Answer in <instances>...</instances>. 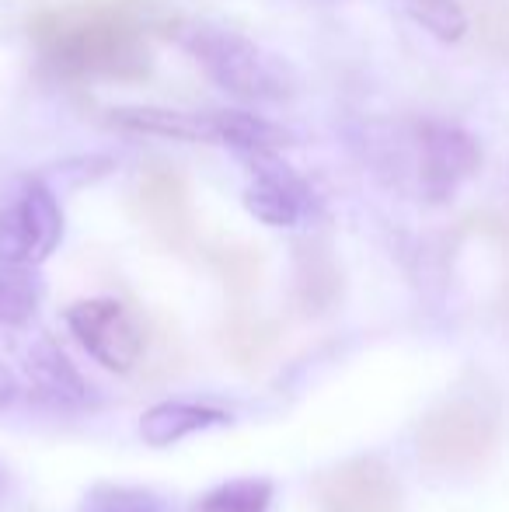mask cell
<instances>
[{"instance_id": "1", "label": "cell", "mask_w": 509, "mask_h": 512, "mask_svg": "<svg viewBox=\"0 0 509 512\" xmlns=\"http://www.w3.org/2000/svg\"><path fill=\"white\" fill-rule=\"evenodd\" d=\"M28 39L35 42L42 60L63 77L147 81L154 67L143 32L119 7L84 4L39 11L28 18Z\"/></svg>"}, {"instance_id": "2", "label": "cell", "mask_w": 509, "mask_h": 512, "mask_svg": "<svg viewBox=\"0 0 509 512\" xmlns=\"http://www.w3.org/2000/svg\"><path fill=\"white\" fill-rule=\"evenodd\" d=\"M164 39L175 42L206 70L217 88L241 102L279 105L297 98L300 77L283 56L269 53L255 39L206 18H175L164 21Z\"/></svg>"}, {"instance_id": "3", "label": "cell", "mask_w": 509, "mask_h": 512, "mask_svg": "<svg viewBox=\"0 0 509 512\" xmlns=\"http://www.w3.org/2000/svg\"><path fill=\"white\" fill-rule=\"evenodd\" d=\"M419 460L436 474H471L499 450V418L478 401H447L433 408L415 436Z\"/></svg>"}, {"instance_id": "4", "label": "cell", "mask_w": 509, "mask_h": 512, "mask_svg": "<svg viewBox=\"0 0 509 512\" xmlns=\"http://www.w3.org/2000/svg\"><path fill=\"white\" fill-rule=\"evenodd\" d=\"M63 237V209L46 182H28L18 203L0 209V265H39Z\"/></svg>"}, {"instance_id": "5", "label": "cell", "mask_w": 509, "mask_h": 512, "mask_svg": "<svg viewBox=\"0 0 509 512\" xmlns=\"http://www.w3.org/2000/svg\"><path fill=\"white\" fill-rule=\"evenodd\" d=\"M74 338L112 373H129L143 359V324L119 300H81L67 310Z\"/></svg>"}, {"instance_id": "6", "label": "cell", "mask_w": 509, "mask_h": 512, "mask_svg": "<svg viewBox=\"0 0 509 512\" xmlns=\"http://www.w3.org/2000/svg\"><path fill=\"white\" fill-rule=\"evenodd\" d=\"M241 161L252 171V182L245 189V209L255 220L269 227H297L300 220L314 216L318 199L311 185L279 157V150H252L241 154Z\"/></svg>"}, {"instance_id": "7", "label": "cell", "mask_w": 509, "mask_h": 512, "mask_svg": "<svg viewBox=\"0 0 509 512\" xmlns=\"http://www.w3.org/2000/svg\"><path fill=\"white\" fill-rule=\"evenodd\" d=\"M419 182L422 196L429 203H447L454 192L461 189L468 178L478 175L482 168V147L468 129L454 126V122L429 119L419 129Z\"/></svg>"}, {"instance_id": "8", "label": "cell", "mask_w": 509, "mask_h": 512, "mask_svg": "<svg viewBox=\"0 0 509 512\" xmlns=\"http://www.w3.org/2000/svg\"><path fill=\"white\" fill-rule=\"evenodd\" d=\"M314 499L321 512H398L401 485L381 460L356 457L321 474L314 481Z\"/></svg>"}, {"instance_id": "9", "label": "cell", "mask_w": 509, "mask_h": 512, "mask_svg": "<svg viewBox=\"0 0 509 512\" xmlns=\"http://www.w3.org/2000/svg\"><path fill=\"white\" fill-rule=\"evenodd\" d=\"M112 129L133 136H161L182 143H224V112H185V108L126 105L105 115Z\"/></svg>"}, {"instance_id": "10", "label": "cell", "mask_w": 509, "mask_h": 512, "mask_svg": "<svg viewBox=\"0 0 509 512\" xmlns=\"http://www.w3.org/2000/svg\"><path fill=\"white\" fill-rule=\"evenodd\" d=\"M140 213L150 223L157 237H161L168 248H189L192 234H196V223H192V203H189V189L175 171H147L140 178Z\"/></svg>"}, {"instance_id": "11", "label": "cell", "mask_w": 509, "mask_h": 512, "mask_svg": "<svg viewBox=\"0 0 509 512\" xmlns=\"http://www.w3.org/2000/svg\"><path fill=\"white\" fill-rule=\"evenodd\" d=\"M231 422L224 408L199 405V401H161L150 411H143L140 418V436L147 446H171L178 439L192 436V432H203L210 425Z\"/></svg>"}, {"instance_id": "12", "label": "cell", "mask_w": 509, "mask_h": 512, "mask_svg": "<svg viewBox=\"0 0 509 512\" xmlns=\"http://www.w3.org/2000/svg\"><path fill=\"white\" fill-rule=\"evenodd\" d=\"M342 276L321 241L297 244V304L304 314H325L339 300Z\"/></svg>"}, {"instance_id": "13", "label": "cell", "mask_w": 509, "mask_h": 512, "mask_svg": "<svg viewBox=\"0 0 509 512\" xmlns=\"http://www.w3.org/2000/svg\"><path fill=\"white\" fill-rule=\"evenodd\" d=\"M28 377L35 380L46 398L60 401V405H84L91 398L88 384L77 373V366L63 356V349L53 342V338H42V342L32 345L28 352Z\"/></svg>"}, {"instance_id": "14", "label": "cell", "mask_w": 509, "mask_h": 512, "mask_svg": "<svg viewBox=\"0 0 509 512\" xmlns=\"http://www.w3.org/2000/svg\"><path fill=\"white\" fill-rule=\"evenodd\" d=\"M224 352L238 370L255 373L265 366L279 342V328L272 321H262L255 314H234L224 321Z\"/></svg>"}, {"instance_id": "15", "label": "cell", "mask_w": 509, "mask_h": 512, "mask_svg": "<svg viewBox=\"0 0 509 512\" xmlns=\"http://www.w3.org/2000/svg\"><path fill=\"white\" fill-rule=\"evenodd\" d=\"M42 286L28 265H0V324L21 328L39 310Z\"/></svg>"}, {"instance_id": "16", "label": "cell", "mask_w": 509, "mask_h": 512, "mask_svg": "<svg viewBox=\"0 0 509 512\" xmlns=\"http://www.w3.org/2000/svg\"><path fill=\"white\" fill-rule=\"evenodd\" d=\"M272 485L265 478H238L199 499L196 512H269Z\"/></svg>"}, {"instance_id": "17", "label": "cell", "mask_w": 509, "mask_h": 512, "mask_svg": "<svg viewBox=\"0 0 509 512\" xmlns=\"http://www.w3.org/2000/svg\"><path fill=\"white\" fill-rule=\"evenodd\" d=\"M210 262L234 297H248V293L258 286V279H262V258H258V251L248 248V244H227V248H217L210 255Z\"/></svg>"}, {"instance_id": "18", "label": "cell", "mask_w": 509, "mask_h": 512, "mask_svg": "<svg viewBox=\"0 0 509 512\" xmlns=\"http://www.w3.org/2000/svg\"><path fill=\"white\" fill-rule=\"evenodd\" d=\"M405 7H408V14L440 42H461L464 35H468L471 21L457 0H408Z\"/></svg>"}, {"instance_id": "19", "label": "cell", "mask_w": 509, "mask_h": 512, "mask_svg": "<svg viewBox=\"0 0 509 512\" xmlns=\"http://www.w3.org/2000/svg\"><path fill=\"white\" fill-rule=\"evenodd\" d=\"M478 39L492 56L509 63V0H492L478 14Z\"/></svg>"}, {"instance_id": "20", "label": "cell", "mask_w": 509, "mask_h": 512, "mask_svg": "<svg viewBox=\"0 0 509 512\" xmlns=\"http://www.w3.org/2000/svg\"><path fill=\"white\" fill-rule=\"evenodd\" d=\"M81 512H154V509H150V502L143 499V495L102 492V495H95V502H91L88 509H81Z\"/></svg>"}, {"instance_id": "21", "label": "cell", "mask_w": 509, "mask_h": 512, "mask_svg": "<svg viewBox=\"0 0 509 512\" xmlns=\"http://www.w3.org/2000/svg\"><path fill=\"white\" fill-rule=\"evenodd\" d=\"M14 401H18V380H14V373L0 363V408H11Z\"/></svg>"}, {"instance_id": "22", "label": "cell", "mask_w": 509, "mask_h": 512, "mask_svg": "<svg viewBox=\"0 0 509 512\" xmlns=\"http://www.w3.org/2000/svg\"><path fill=\"white\" fill-rule=\"evenodd\" d=\"M0 492H4V478H0Z\"/></svg>"}, {"instance_id": "23", "label": "cell", "mask_w": 509, "mask_h": 512, "mask_svg": "<svg viewBox=\"0 0 509 512\" xmlns=\"http://www.w3.org/2000/svg\"><path fill=\"white\" fill-rule=\"evenodd\" d=\"M321 4H335V0H321Z\"/></svg>"}]
</instances>
